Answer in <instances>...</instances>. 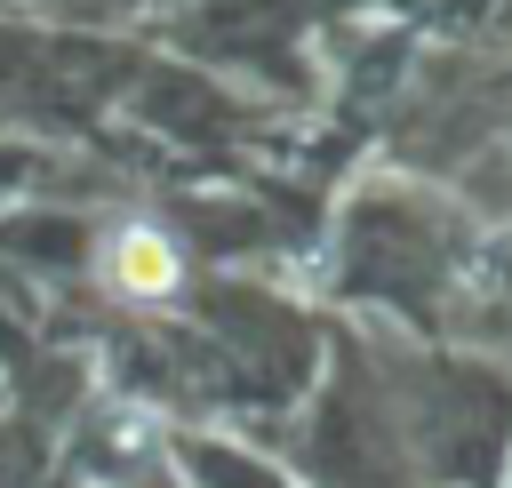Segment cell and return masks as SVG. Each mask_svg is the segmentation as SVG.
<instances>
[{
    "label": "cell",
    "mask_w": 512,
    "mask_h": 488,
    "mask_svg": "<svg viewBox=\"0 0 512 488\" xmlns=\"http://www.w3.org/2000/svg\"><path fill=\"white\" fill-rule=\"evenodd\" d=\"M112 288H128V296H168V288H176V248H168L160 232L128 224V232L112 240Z\"/></svg>",
    "instance_id": "obj_1"
}]
</instances>
